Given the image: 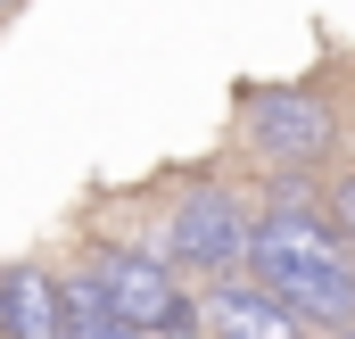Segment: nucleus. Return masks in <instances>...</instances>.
Instances as JSON below:
<instances>
[{
  "label": "nucleus",
  "mask_w": 355,
  "mask_h": 339,
  "mask_svg": "<svg viewBox=\"0 0 355 339\" xmlns=\"http://www.w3.org/2000/svg\"><path fill=\"white\" fill-rule=\"evenodd\" d=\"M248 265L281 306H297L306 323H347L355 315V256L339 215H322L297 182L272 190V207L248 224Z\"/></svg>",
  "instance_id": "nucleus-1"
},
{
  "label": "nucleus",
  "mask_w": 355,
  "mask_h": 339,
  "mask_svg": "<svg viewBox=\"0 0 355 339\" xmlns=\"http://www.w3.org/2000/svg\"><path fill=\"white\" fill-rule=\"evenodd\" d=\"M83 273L99 281V298L116 306V323L132 339H198V306L174 290L166 265H149V256H132V249H99Z\"/></svg>",
  "instance_id": "nucleus-2"
},
{
  "label": "nucleus",
  "mask_w": 355,
  "mask_h": 339,
  "mask_svg": "<svg viewBox=\"0 0 355 339\" xmlns=\"http://www.w3.org/2000/svg\"><path fill=\"white\" fill-rule=\"evenodd\" d=\"M248 141L265 149L272 166H322L331 158V141H339V124H331V108L314 99V91L281 83V91H248Z\"/></svg>",
  "instance_id": "nucleus-3"
},
{
  "label": "nucleus",
  "mask_w": 355,
  "mask_h": 339,
  "mask_svg": "<svg viewBox=\"0 0 355 339\" xmlns=\"http://www.w3.org/2000/svg\"><path fill=\"white\" fill-rule=\"evenodd\" d=\"M166 249H174V265H198V273L248 265V215H240V199L190 190V199L174 207V224H166Z\"/></svg>",
  "instance_id": "nucleus-4"
},
{
  "label": "nucleus",
  "mask_w": 355,
  "mask_h": 339,
  "mask_svg": "<svg viewBox=\"0 0 355 339\" xmlns=\"http://www.w3.org/2000/svg\"><path fill=\"white\" fill-rule=\"evenodd\" d=\"M207 331L215 339H306V315L281 306L272 290H215L207 298Z\"/></svg>",
  "instance_id": "nucleus-5"
},
{
  "label": "nucleus",
  "mask_w": 355,
  "mask_h": 339,
  "mask_svg": "<svg viewBox=\"0 0 355 339\" xmlns=\"http://www.w3.org/2000/svg\"><path fill=\"white\" fill-rule=\"evenodd\" d=\"M0 339H58V281L33 265H0Z\"/></svg>",
  "instance_id": "nucleus-6"
},
{
  "label": "nucleus",
  "mask_w": 355,
  "mask_h": 339,
  "mask_svg": "<svg viewBox=\"0 0 355 339\" xmlns=\"http://www.w3.org/2000/svg\"><path fill=\"white\" fill-rule=\"evenodd\" d=\"M339 232H347V240H355V174H347V182H339Z\"/></svg>",
  "instance_id": "nucleus-7"
},
{
  "label": "nucleus",
  "mask_w": 355,
  "mask_h": 339,
  "mask_svg": "<svg viewBox=\"0 0 355 339\" xmlns=\"http://www.w3.org/2000/svg\"><path fill=\"white\" fill-rule=\"evenodd\" d=\"M0 8H8V0H0Z\"/></svg>",
  "instance_id": "nucleus-8"
},
{
  "label": "nucleus",
  "mask_w": 355,
  "mask_h": 339,
  "mask_svg": "<svg viewBox=\"0 0 355 339\" xmlns=\"http://www.w3.org/2000/svg\"><path fill=\"white\" fill-rule=\"evenodd\" d=\"M347 339H355V331H347Z\"/></svg>",
  "instance_id": "nucleus-9"
}]
</instances>
